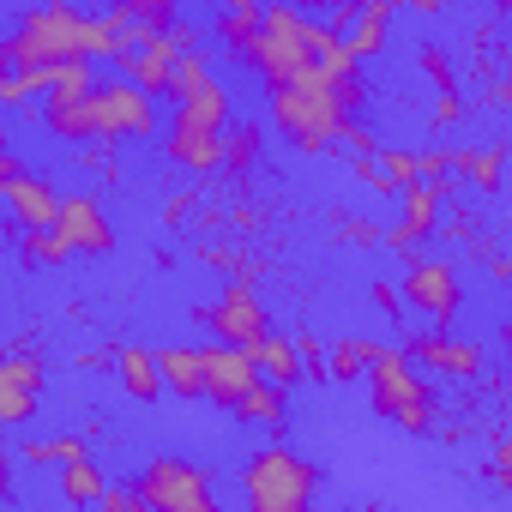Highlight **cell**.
<instances>
[{"label":"cell","instance_id":"603a6c76","mask_svg":"<svg viewBox=\"0 0 512 512\" xmlns=\"http://www.w3.org/2000/svg\"><path fill=\"white\" fill-rule=\"evenodd\" d=\"M386 13L380 7H356L350 13V37H344V49L356 55V61H374V55H386Z\"/></svg>","mask_w":512,"mask_h":512},{"label":"cell","instance_id":"f6af8a7d","mask_svg":"<svg viewBox=\"0 0 512 512\" xmlns=\"http://www.w3.org/2000/svg\"><path fill=\"white\" fill-rule=\"evenodd\" d=\"M488 7H494V13H506V7H512V0H488Z\"/></svg>","mask_w":512,"mask_h":512},{"label":"cell","instance_id":"d4e9b609","mask_svg":"<svg viewBox=\"0 0 512 512\" xmlns=\"http://www.w3.org/2000/svg\"><path fill=\"white\" fill-rule=\"evenodd\" d=\"M452 169L476 187V193H500V151H452Z\"/></svg>","mask_w":512,"mask_h":512},{"label":"cell","instance_id":"8992f818","mask_svg":"<svg viewBox=\"0 0 512 512\" xmlns=\"http://www.w3.org/2000/svg\"><path fill=\"white\" fill-rule=\"evenodd\" d=\"M133 494H139V506H157V512H205V506H217V482L205 476V464H193L181 452L145 458Z\"/></svg>","mask_w":512,"mask_h":512},{"label":"cell","instance_id":"e0dca14e","mask_svg":"<svg viewBox=\"0 0 512 512\" xmlns=\"http://www.w3.org/2000/svg\"><path fill=\"white\" fill-rule=\"evenodd\" d=\"M229 416H235V422H247V428H266V434L278 440V434L290 428V392H284V386H272V380L260 374V380L247 386V398H241Z\"/></svg>","mask_w":512,"mask_h":512},{"label":"cell","instance_id":"ab89813d","mask_svg":"<svg viewBox=\"0 0 512 512\" xmlns=\"http://www.w3.org/2000/svg\"><path fill=\"white\" fill-rule=\"evenodd\" d=\"M494 470H500V482H512V446L506 440H494Z\"/></svg>","mask_w":512,"mask_h":512},{"label":"cell","instance_id":"9c48e42d","mask_svg":"<svg viewBox=\"0 0 512 512\" xmlns=\"http://www.w3.org/2000/svg\"><path fill=\"white\" fill-rule=\"evenodd\" d=\"M193 320H199L217 344H241V350H247L253 338H260V332H272L266 302L253 296V284H241V278H235L217 302H199V308H193Z\"/></svg>","mask_w":512,"mask_h":512},{"label":"cell","instance_id":"d6986e66","mask_svg":"<svg viewBox=\"0 0 512 512\" xmlns=\"http://www.w3.org/2000/svg\"><path fill=\"white\" fill-rule=\"evenodd\" d=\"M247 356H253V368H260L272 386H302V356H296V338H284V332H260L247 344Z\"/></svg>","mask_w":512,"mask_h":512},{"label":"cell","instance_id":"bcb514c9","mask_svg":"<svg viewBox=\"0 0 512 512\" xmlns=\"http://www.w3.org/2000/svg\"><path fill=\"white\" fill-rule=\"evenodd\" d=\"M0 7H31V0H0Z\"/></svg>","mask_w":512,"mask_h":512},{"label":"cell","instance_id":"83f0119b","mask_svg":"<svg viewBox=\"0 0 512 512\" xmlns=\"http://www.w3.org/2000/svg\"><path fill=\"white\" fill-rule=\"evenodd\" d=\"M296 356H302V380H326V350L314 332H296Z\"/></svg>","mask_w":512,"mask_h":512},{"label":"cell","instance_id":"ffe728a7","mask_svg":"<svg viewBox=\"0 0 512 512\" xmlns=\"http://www.w3.org/2000/svg\"><path fill=\"white\" fill-rule=\"evenodd\" d=\"M260 151H266V127L260 121H235L229 115V127H223V175H253V163H260Z\"/></svg>","mask_w":512,"mask_h":512},{"label":"cell","instance_id":"4fadbf2b","mask_svg":"<svg viewBox=\"0 0 512 512\" xmlns=\"http://www.w3.org/2000/svg\"><path fill=\"white\" fill-rule=\"evenodd\" d=\"M398 350H404L416 368H434V374H446V380H476V374L488 368L482 344H470V338H446V332H404Z\"/></svg>","mask_w":512,"mask_h":512},{"label":"cell","instance_id":"52a82bcc","mask_svg":"<svg viewBox=\"0 0 512 512\" xmlns=\"http://www.w3.org/2000/svg\"><path fill=\"white\" fill-rule=\"evenodd\" d=\"M398 302H410L422 320L434 326H452L458 308H464V278L452 260L440 253H404V278H398Z\"/></svg>","mask_w":512,"mask_h":512},{"label":"cell","instance_id":"5bb4252c","mask_svg":"<svg viewBox=\"0 0 512 512\" xmlns=\"http://www.w3.org/2000/svg\"><path fill=\"white\" fill-rule=\"evenodd\" d=\"M434 229H440V187H434V181L398 187V223L380 229V241H386L392 253H416Z\"/></svg>","mask_w":512,"mask_h":512},{"label":"cell","instance_id":"f1b7e54d","mask_svg":"<svg viewBox=\"0 0 512 512\" xmlns=\"http://www.w3.org/2000/svg\"><path fill=\"white\" fill-rule=\"evenodd\" d=\"M422 73H428L440 91H458V79H452V55H446V49H422Z\"/></svg>","mask_w":512,"mask_h":512},{"label":"cell","instance_id":"277c9868","mask_svg":"<svg viewBox=\"0 0 512 512\" xmlns=\"http://www.w3.org/2000/svg\"><path fill=\"white\" fill-rule=\"evenodd\" d=\"M314 494H320V464H308L284 440H266L241 464V500L253 512H302Z\"/></svg>","mask_w":512,"mask_h":512},{"label":"cell","instance_id":"7bdbcfd3","mask_svg":"<svg viewBox=\"0 0 512 512\" xmlns=\"http://www.w3.org/2000/svg\"><path fill=\"white\" fill-rule=\"evenodd\" d=\"M296 7H302V13H332L338 0H296Z\"/></svg>","mask_w":512,"mask_h":512},{"label":"cell","instance_id":"e575fe53","mask_svg":"<svg viewBox=\"0 0 512 512\" xmlns=\"http://www.w3.org/2000/svg\"><path fill=\"white\" fill-rule=\"evenodd\" d=\"M344 145H350V151H356V157H380V139H374V133H368V127H356V121H350V127H344Z\"/></svg>","mask_w":512,"mask_h":512},{"label":"cell","instance_id":"d590c367","mask_svg":"<svg viewBox=\"0 0 512 512\" xmlns=\"http://www.w3.org/2000/svg\"><path fill=\"white\" fill-rule=\"evenodd\" d=\"M13 470H19V458H13L7 440H0V500H13Z\"/></svg>","mask_w":512,"mask_h":512},{"label":"cell","instance_id":"8fae6325","mask_svg":"<svg viewBox=\"0 0 512 512\" xmlns=\"http://www.w3.org/2000/svg\"><path fill=\"white\" fill-rule=\"evenodd\" d=\"M253 380H260V368H253V356H247L241 344H205V350H199V398H205V404L235 410Z\"/></svg>","mask_w":512,"mask_h":512},{"label":"cell","instance_id":"836d02e7","mask_svg":"<svg viewBox=\"0 0 512 512\" xmlns=\"http://www.w3.org/2000/svg\"><path fill=\"white\" fill-rule=\"evenodd\" d=\"M97 506H103V512H139V494H133V488H109V482H103Z\"/></svg>","mask_w":512,"mask_h":512},{"label":"cell","instance_id":"9a60e30c","mask_svg":"<svg viewBox=\"0 0 512 512\" xmlns=\"http://www.w3.org/2000/svg\"><path fill=\"white\" fill-rule=\"evenodd\" d=\"M13 205V235L19 229H49L55 223V205H61V187H55V175H43V169H19L13 181H7V193H0Z\"/></svg>","mask_w":512,"mask_h":512},{"label":"cell","instance_id":"d6a6232c","mask_svg":"<svg viewBox=\"0 0 512 512\" xmlns=\"http://www.w3.org/2000/svg\"><path fill=\"white\" fill-rule=\"evenodd\" d=\"M338 223H344V229H338V241H362V247H374V241H380V229H374L368 217H338Z\"/></svg>","mask_w":512,"mask_h":512},{"label":"cell","instance_id":"ba28073f","mask_svg":"<svg viewBox=\"0 0 512 512\" xmlns=\"http://www.w3.org/2000/svg\"><path fill=\"white\" fill-rule=\"evenodd\" d=\"M91 85H97L91 61H67V67L49 73V85H43V127L61 145H85L91 139Z\"/></svg>","mask_w":512,"mask_h":512},{"label":"cell","instance_id":"74e56055","mask_svg":"<svg viewBox=\"0 0 512 512\" xmlns=\"http://www.w3.org/2000/svg\"><path fill=\"white\" fill-rule=\"evenodd\" d=\"M368 296H374V308L398 314V284H368Z\"/></svg>","mask_w":512,"mask_h":512},{"label":"cell","instance_id":"6da1fadb","mask_svg":"<svg viewBox=\"0 0 512 512\" xmlns=\"http://www.w3.org/2000/svg\"><path fill=\"white\" fill-rule=\"evenodd\" d=\"M266 109H272V127H278L284 145H296L302 157H320L368 109V79H362V67L356 73H320V67H308V73L272 85Z\"/></svg>","mask_w":512,"mask_h":512},{"label":"cell","instance_id":"4316f807","mask_svg":"<svg viewBox=\"0 0 512 512\" xmlns=\"http://www.w3.org/2000/svg\"><path fill=\"white\" fill-rule=\"evenodd\" d=\"M73 452H85V440H79V434H55V440H25V446H19V458H25V464H61V458H73Z\"/></svg>","mask_w":512,"mask_h":512},{"label":"cell","instance_id":"8d00e7d4","mask_svg":"<svg viewBox=\"0 0 512 512\" xmlns=\"http://www.w3.org/2000/svg\"><path fill=\"white\" fill-rule=\"evenodd\" d=\"M404 7L416 13V19H440V13H452L458 0H404Z\"/></svg>","mask_w":512,"mask_h":512},{"label":"cell","instance_id":"60d3db41","mask_svg":"<svg viewBox=\"0 0 512 512\" xmlns=\"http://www.w3.org/2000/svg\"><path fill=\"white\" fill-rule=\"evenodd\" d=\"M266 0H217V13H260Z\"/></svg>","mask_w":512,"mask_h":512},{"label":"cell","instance_id":"ee69618b","mask_svg":"<svg viewBox=\"0 0 512 512\" xmlns=\"http://www.w3.org/2000/svg\"><path fill=\"white\" fill-rule=\"evenodd\" d=\"M0 145H7V103H0Z\"/></svg>","mask_w":512,"mask_h":512},{"label":"cell","instance_id":"f546056e","mask_svg":"<svg viewBox=\"0 0 512 512\" xmlns=\"http://www.w3.org/2000/svg\"><path fill=\"white\" fill-rule=\"evenodd\" d=\"M380 169L398 181V187H410V181H422L416 175V151H380Z\"/></svg>","mask_w":512,"mask_h":512},{"label":"cell","instance_id":"7c38bea8","mask_svg":"<svg viewBox=\"0 0 512 512\" xmlns=\"http://www.w3.org/2000/svg\"><path fill=\"white\" fill-rule=\"evenodd\" d=\"M43 386H49V368L37 350L0 356V428H25L43 404Z\"/></svg>","mask_w":512,"mask_h":512},{"label":"cell","instance_id":"2e32d148","mask_svg":"<svg viewBox=\"0 0 512 512\" xmlns=\"http://www.w3.org/2000/svg\"><path fill=\"white\" fill-rule=\"evenodd\" d=\"M175 43L163 37V31H151L145 43H133L127 55H121V67H127V79L139 85V91H151V97H169V67H175Z\"/></svg>","mask_w":512,"mask_h":512},{"label":"cell","instance_id":"484cf974","mask_svg":"<svg viewBox=\"0 0 512 512\" xmlns=\"http://www.w3.org/2000/svg\"><path fill=\"white\" fill-rule=\"evenodd\" d=\"M362 362H368V338H344L326 350V380H362Z\"/></svg>","mask_w":512,"mask_h":512},{"label":"cell","instance_id":"7402d4cb","mask_svg":"<svg viewBox=\"0 0 512 512\" xmlns=\"http://www.w3.org/2000/svg\"><path fill=\"white\" fill-rule=\"evenodd\" d=\"M157 374H163V392H175V398H199V350L193 344H169V350H157Z\"/></svg>","mask_w":512,"mask_h":512},{"label":"cell","instance_id":"7a4b0ae2","mask_svg":"<svg viewBox=\"0 0 512 512\" xmlns=\"http://www.w3.org/2000/svg\"><path fill=\"white\" fill-rule=\"evenodd\" d=\"M175 103V115L163 121V157L175 163V169H187V175H211V169H223V127H229V115H235V103H229V85L223 79H205V85H193L187 97H169Z\"/></svg>","mask_w":512,"mask_h":512},{"label":"cell","instance_id":"44dd1931","mask_svg":"<svg viewBox=\"0 0 512 512\" xmlns=\"http://www.w3.org/2000/svg\"><path fill=\"white\" fill-rule=\"evenodd\" d=\"M55 470H61V500H67V506H97V494H103V464L91 458V446L73 452V458H61Z\"/></svg>","mask_w":512,"mask_h":512},{"label":"cell","instance_id":"5b68a950","mask_svg":"<svg viewBox=\"0 0 512 512\" xmlns=\"http://www.w3.org/2000/svg\"><path fill=\"white\" fill-rule=\"evenodd\" d=\"M163 133L157 97L139 91L133 79H97L91 85V139L103 145H145Z\"/></svg>","mask_w":512,"mask_h":512},{"label":"cell","instance_id":"3957f363","mask_svg":"<svg viewBox=\"0 0 512 512\" xmlns=\"http://www.w3.org/2000/svg\"><path fill=\"white\" fill-rule=\"evenodd\" d=\"M362 374H368V404H374L380 422H392L398 434H434V416H440L434 410V386L422 380V368L398 344H374L368 338Z\"/></svg>","mask_w":512,"mask_h":512},{"label":"cell","instance_id":"ac0fdd59","mask_svg":"<svg viewBox=\"0 0 512 512\" xmlns=\"http://www.w3.org/2000/svg\"><path fill=\"white\" fill-rule=\"evenodd\" d=\"M115 380H121V392L127 398H139V404H157L163 398V374H157V350H139V344H121L115 356Z\"/></svg>","mask_w":512,"mask_h":512},{"label":"cell","instance_id":"f35d334b","mask_svg":"<svg viewBox=\"0 0 512 512\" xmlns=\"http://www.w3.org/2000/svg\"><path fill=\"white\" fill-rule=\"evenodd\" d=\"M19 169H25V163H19V157H13V145H0V193H7V181H13V175H19Z\"/></svg>","mask_w":512,"mask_h":512},{"label":"cell","instance_id":"4dcf8cb0","mask_svg":"<svg viewBox=\"0 0 512 512\" xmlns=\"http://www.w3.org/2000/svg\"><path fill=\"white\" fill-rule=\"evenodd\" d=\"M199 211V187H181V193H169V205H163V223L175 229V223H187Z\"/></svg>","mask_w":512,"mask_h":512},{"label":"cell","instance_id":"b9f144b4","mask_svg":"<svg viewBox=\"0 0 512 512\" xmlns=\"http://www.w3.org/2000/svg\"><path fill=\"white\" fill-rule=\"evenodd\" d=\"M79 368H85V374H103V368H109V356H103V350H85V356H79Z\"/></svg>","mask_w":512,"mask_h":512},{"label":"cell","instance_id":"1f68e13d","mask_svg":"<svg viewBox=\"0 0 512 512\" xmlns=\"http://www.w3.org/2000/svg\"><path fill=\"white\" fill-rule=\"evenodd\" d=\"M458 115H464V103H458V91H440V103H434V133H446V127H458Z\"/></svg>","mask_w":512,"mask_h":512},{"label":"cell","instance_id":"cb8c5ba5","mask_svg":"<svg viewBox=\"0 0 512 512\" xmlns=\"http://www.w3.org/2000/svg\"><path fill=\"white\" fill-rule=\"evenodd\" d=\"M13 241H19V260H25V266H37V272H55V266H67V260H73L67 241H61L55 229H19Z\"/></svg>","mask_w":512,"mask_h":512},{"label":"cell","instance_id":"30bf717a","mask_svg":"<svg viewBox=\"0 0 512 512\" xmlns=\"http://www.w3.org/2000/svg\"><path fill=\"white\" fill-rule=\"evenodd\" d=\"M49 229L67 241V253H79V260H109L115 253V223H109L97 193H61Z\"/></svg>","mask_w":512,"mask_h":512}]
</instances>
